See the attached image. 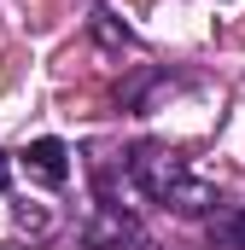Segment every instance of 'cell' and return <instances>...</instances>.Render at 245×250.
I'll return each instance as SVG.
<instances>
[{"label": "cell", "mask_w": 245, "mask_h": 250, "mask_svg": "<svg viewBox=\"0 0 245 250\" xmlns=\"http://www.w3.org/2000/svg\"><path fill=\"white\" fill-rule=\"evenodd\" d=\"M122 163H128V181L140 187L146 204H164V209L187 215V221L216 215V204H222V192L210 187V181H198L181 157L170 146H158V140H140L134 151H122Z\"/></svg>", "instance_id": "cell-1"}, {"label": "cell", "mask_w": 245, "mask_h": 250, "mask_svg": "<svg viewBox=\"0 0 245 250\" xmlns=\"http://www.w3.org/2000/svg\"><path fill=\"white\" fill-rule=\"evenodd\" d=\"M24 169H29V181H41V187H64V181H70V146H64V140H53V134L29 140Z\"/></svg>", "instance_id": "cell-2"}, {"label": "cell", "mask_w": 245, "mask_h": 250, "mask_svg": "<svg viewBox=\"0 0 245 250\" xmlns=\"http://www.w3.org/2000/svg\"><path fill=\"white\" fill-rule=\"evenodd\" d=\"M210 239L228 245V250H245V204H240V209H216V215H210Z\"/></svg>", "instance_id": "cell-3"}, {"label": "cell", "mask_w": 245, "mask_h": 250, "mask_svg": "<svg viewBox=\"0 0 245 250\" xmlns=\"http://www.w3.org/2000/svg\"><path fill=\"white\" fill-rule=\"evenodd\" d=\"M88 29H94V35H99L105 47H134V29H128V23H117V18H111L105 6H94V18H88Z\"/></svg>", "instance_id": "cell-4"}, {"label": "cell", "mask_w": 245, "mask_h": 250, "mask_svg": "<svg viewBox=\"0 0 245 250\" xmlns=\"http://www.w3.org/2000/svg\"><path fill=\"white\" fill-rule=\"evenodd\" d=\"M12 221H18V233H35V239L53 227V215H47L41 204H18V209H12Z\"/></svg>", "instance_id": "cell-5"}, {"label": "cell", "mask_w": 245, "mask_h": 250, "mask_svg": "<svg viewBox=\"0 0 245 250\" xmlns=\"http://www.w3.org/2000/svg\"><path fill=\"white\" fill-rule=\"evenodd\" d=\"M88 250H146V239H105V245H88Z\"/></svg>", "instance_id": "cell-6"}, {"label": "cell", "mask_w": 245, "mask_h": 250, "mask_svg": "<svg viewBox=\"0 0 245 250\" xmlns=\"http://www.w3.org/2000/svg\"><path fill=\"white\" fill-rule=\"evenodd\" d=\"M12 187V157H6V151H0V192Z\"/></svg>", "instance_id": "cell-7"}]
</instances>
